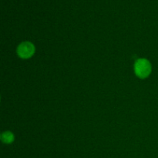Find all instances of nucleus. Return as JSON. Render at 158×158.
<instances>
[{"mask_svg": "<svg viewBox=\"0 0 158 158\" xmlns=\"http://www.w3.org/2000/svg\"><path fill=\"white\" fill-rule=\"evenodd\" d=\"M152 66L147 59H139L134 63V73L140 79H145L150 76Z\"/></svg>", "mask_w": 158, "mask_h": 158, "instance_id": "obj_1", "label": "nucleus"}, {"mask_svg": "<svg viewBox=\"0 0 158 158\" xmlns=\"http://www.w3.org/2000/svg\"><path fill=\"white\" fill-rule=\"evenodd\" d=\"M35 46L30 42H23L17 47V54L22 59H29L34 55Z\"/></svg>", "mask_w": 158, "mask_h": 158, "instance_id": "obj_2", "label": "nucleus"}, {"mask_svg": "<svg viewBox=\"0 0 158 158\" xmlns=\"http://www.w3.org/2000/svg\"><path fill=\"white\" fill-rule=\"evenodd\" d=\"M1 140L4 143H7V144L12 143L14 141L13 134L10 131H5L2 134Z\"/></svg>", "mask_w": 158, "mask_h": 158, "instance_id": "obj_3", "label": "nucleus"}]
</instances>
